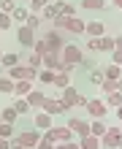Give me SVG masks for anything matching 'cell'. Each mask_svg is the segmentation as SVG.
Segmentation results:
<instances>
[{
    "instance_id": "5b68a950",
    "label": "cell",
    "mask_w": 122,
    "mask_h": 149,
    "mask_svg": "<svg viewBox=\"0 0 122 149\" xmlns=\"http://www.w3.org/2000/svg\"><path fill=\"white\" fill-rule=\"evenodd\" d=\"M100 149H122V133L119 127H109L106 136L100 138Z\"/></svg>"
},
{
    "instance_id": "8fae6325",
    "label": "cell",
    "mask_w": 122,
    "mask_h": 149,
    "mask_svg": "<svg viewBox=\"0 0 122 149\" xmlns=\"http://www.w3.org/2000/svg\"><path fill=\"white\" fill-rule=\"evenodd\" d=\"M41 63L46 65L49 71H54V73H57V71H63V60H60V54H57V52H46V54L41 57Z\"/></svg>"
},
{
    "instance_id": "f35d334b",
    "label": "cell",
    "mask_w": 122,
    "mask_h": 149,
    "mask_svg": "<svg viewBox=\"0 0 122 149\" xmlns=\"http://www.w3.org/2000/svg\"><path fill=\"white\" fill-rule=\"evenodd\" d=\"M109 54H111V65L122 68V49H114V52H109Z\"/></svg>"
},
{
    "instance_id": "816d5d0a",
    "label": "cell",
    "mask_w": 122,
    "mask_h": 149,
    "mask_svg": "<svg viewBox=\"0 0 122 149\" xmlns=\"http://www.w3.org/2000/svg\"><path fill=\"white\" fill-rule=\"evenodd\" d=\"M0 41H3V33H0Z\"/></svg>"
},
{
    "instance_id": "52a82bcc",
    "label": "cell",
    "mask_w": 122,
    "mask_h": 149,
    "mask_svg": "<svg viewBox=\"0 0 122 149\" xmlns=\"http://www.w3.org/2000/svg\"><path fill=\"white\" fill-rule=\"evenodd\" d=\"M87 111H90V117L92 119H103L109 114V109H106V103H103V98H92V100H87V106H84Z\"/></svg>"
},
{
    "instance_id": "484cf974",
    "label": "cell",
    "mask_w": 122,
    "mask_h": 149,
    "mask_svg": "<svg viewBox=\"0 0 122 149\" xmlns=\"http://www.w3.org/2000/svg\"><path fill=\"white\" fill-rule=\"evenodd\" d=\"M16 117H19V114L14 111V106H3V117H0V122H6V125H14Z\"/></svg>"
},
{
    "instance_id": "db71d44e",
    "label": "cell",
    "mask_w": 122,
    "mask_h": 149,
    "mask_svg": "<svg viewBox=\"0 0 122 149\" xmlns=\"http://www.w3.org/2000/svg\"><path fill=\"white\" fill-rule=\"evenodd\" d=\"M0 3H3V0H0Z\"/></svg>"
},
{
    "instance_id": "836d02e7",
    "label": "cell",
    "mask_w": 122,
    "mask_h": 149,
    "mask_svg": "<svg viewBox=\"0 0 122 149\" xmlns=\"http://www.w3.org/2000/svg\"><path fill=\"white\" fill-rule=\"evenodd\" d=\"M11 27H14L11 14H3V11H0V33H6V30H11Z\"/></svg>"
},
{
    "instance_id": "cb8c5ba5",
    "label": "cell",
    "mask_w": 122,
    "mask_h": 149,
    "mask_svg": "<svg viewBox=\"0 0 122 149\" xmlns=\"http://www.w3.org/2000/svg\"><path fill=\"white\" fill-rule=\"evenodd\" d=\"M54 87H60V90L71 87V73H65V71H57V73H54Z\"/></svg>"
},
{
    "instance_id": "d590c367",
    "label": "cell",
    "mask_w": 122,
    "mask_h": 149,
    "mask_svg": "<svg viewBox=\"0 0 122 149\" xmlns=\"http://www.w3.org/2000/svg\"><path fill=\"white\" fill-rule=\"evenodd\" d=\"M103 79H106V76H103V71H100V68H92V71H90V81L92 84H103Z\"/></svg>"
},
{
    "instance_id": "e575fe53",
    "label": "cell",
    "mask_w": 122,
    "mask_h": 149,
    "mask_svg": "<svg viewBox=\"0 0 122 149\" xmlns=\"http://www.w3.org/2000/svg\"><path fill=\"white\" fill-rule=\"evenodd\" d=\"M41 22H43V19H41V14H30V16H27V22H24V24H27L30 30H38V27H41Z\"/></svg>"
},
{
    "instance_id": "7c38bea8",
    "label": "cell",
    "mask_w": 122,
    "mask_h": 149,
    "mask_svg": "<svg viewBox=\"0 0 122 149\" xmlns=\"http://www.w3.org/2000/svg\"><path fill=\"white\" fill-rule=\"evenodd\" d=\"M60 100H63L65 109H73L76 103H79V90H76V87H65L63 95H60Z\"/></svg>"
},
{
    "instance_id": "4fadbf2b",
    "label": "cell",
    "mask_w": 122,
    "mask_h": 149,
    "mask_svg": "<svg viewBox=\"0 0 122 149\" xmlns=\"http://www.w3.org/2000/svg\"><path fill=\"white\" fill-rule=\"evenodd\" d=\"M33 125H36V130H41V133H46L49 127H54V125H52V117H49L46 111H38L36 119H33Z\"/></svg>"
},
{
    "instance_id": "d6a6232c",
    "label": "cell",
    "mask_w": 122,
    "mask_h": 149,
    "mask_svg": "<svg viewBox=\"0 0 122 149\" xmlns=\"http://www.w3.org/2000/svg\"><path fill=\"white\" fill-rule=\"evenodd\" d=\"M24 65H30V68H36V71H41V68H43V63H41V54H36V52H33V54H27Z\"/></svg>"
},
{
    "instance_id": "44dd1931",
    "label": "cell",
    "mask_w": 122,
    "mask_h": 149,
    "mask_svg": "<svg viewBox=\"0 0 122 149\" xmlns=\"http://www.w3.org/2000/svg\"><path fill=\"white\" fill-rule=\"evenodd\" d=\"M14 79H8L6 73H0V95H14Z\"/></svg>"
},
{
    "instance_id": "ee69618b",
    "label": "cell",
    "mask_w": 122,
    "mask_h": 149,
    "mask_svg": "<svg viewBox=\"0 0 122 149\" xmlns=\"http://www.w3.org/2000/svg\"><path fill=\"white\" fill-rule=\"evenodd\" d=\"M0 149H11V138H0Z\"/></svg>"
},
{
    "instance_id": "7402d4cb",
    "label": "cell",
    "mask_w": 122,
    "mask_h": 149,
    "mask_svg": "<svg viewBox=\"0 0 122 149\" xmlns=\"http://www.w3.org/2000/svg\"><path fill=\"white\" fill-rule=\"evenodd\" d=\"M103 103H106V109H119L122 106V92H109V95H103Z\"/></svg>"
},
{
    "instance_id": "f6af8a7d",
    "label": "cell",
    "mask_w": 122,
    "mask_h": 149,
    "mask_svg": "<svg viewBox=\"0 0 122 149\" xmlns=\"http://www.w3.org/2000/svg\"><path fill=\"white\" fill-rule=\"evenodd\" d=\"M114 49H122V36H117V38H114Z\"/></svg>"
},
{
    "instance_id": "d6986e66",
    "label": "cell",
    "mask_w": 122,
    "mask_h": 149,
    "mask_svg": "<svg viewBox=\"0 0 122 149\" xmlns=\"http://www.w3.org/2000/svg\"><path fill=\"white\" fill-rule=\"evenodd\" d=\"M19 63H22V57L16 54V52H6L3 60H0V65H3L6 71H8V68H14V65H19Z\"/></svg>"
},
{
    "instance_id": "f907efd6",
    "label": "cell",
    "mask_w": 122,
    "mask_h": 149,
    "mask_svg": "<svg viewBox=\"0 0 122 149\" xmlns=\"http://www.w3.org/2000/svg\"><path fill=\"white\" fill-rule=\"evenodd\" d=\"M0 60H3V52H0Z\"/></svg>"
},
{
    "instance_id": "e0dca14e",
    "label": "cell",
    "mask_w": 122,
    "mask_h": 149,
    "mask_svg": "<svg viewBox=\"0 0 122 149\" xmlns=\"http://www.w3.org/2000/svg\"><path fill=\"white\" fill-rule=\"evenodd\" d=\"M30 92H33V81H24V79H22V81L14 84V95H16V98H27Z\"/></svg>"
},
{
    "instance_id": "603a6c76",
    "label": "cell",
    "mask_w": 122,
    "mask_h": 149,
    "mask_svg": "<svg viewBox=\"0 0 122 149\" xmlns=\"http://www.w3.org/2000/svg\"><path fill=\"white\" fill-rule=\"evenodd\" d=\"M57 11H60V16H76V6L65 3V0H57Z\"/></svg>"
},
{
    "instance_id": "30bf717a",
    "label": "cell",
    "mask_w": 122,
    "mask_h": 149,
    "mask_svg": "<svg viewBox=\"0 0 122 149\" xmlns=\"http://www.w3.org/2000/svg\"><path fill=\"white\" fill-rule=\"evenodd\" d=\"M65 127H71V133L73 136H90V122H87V119H79V117H71V119H68V125Z\"/></svg>"
},
{
    "instance_id": "d4e9b609",
    "label": "cell",
    "mask_w": 122,
    "mask_h": 149,
    "mask_svg": "<svg viewBox=\"0 0 122 149\" xmlns=\"http://www.w3.org/2000/svg\"><path fill=\"white\" fill-rule=\"evenodd\" d=\"M103 76H106L109 81H117V79H122V68L119 65H106L103 68Z\"/></svg>"
},
{
    "instance_id": "ac0fdd59",
    "label": "cell",
    "mask_w": 122,
    "mask_h": 149,
    "mask_svg": "<svg viewBox=\"0 0 122 149\" xmlns=\"http://www.w3.org/2000/svg\"><path fill=\"white\" fill-rule=\"evenodd\" d=\"M43 98H46V95H43L41 90H36V87H33V92H30L24 100H27V106H30V109H33V106H36V109H41V106H43Z\"/></svg>"
},
{
    "instance_id": "7bdbcfd3",
    "label": "cell",
    "mask_w": 122,
    "mask_h": 149,
    "mask_svg": "<svg viewBox=\"0 0 122 149\" xmlns=\"http://www.w3.org/2000/svg\"><path fill=\"white\" fill-rule=\"evenodd\" d=\"M87 52H98V38H90V41H87Z\"/></svg>"
},
{
    "instance_id": "74e56055",
    "label": "cell",
    "mask_w": 122,
    "mask_h": 149,
    "mask_svg": "<svg viewBox=\"0 0 122 149\" xmlns=\"http://www.w3.org/2000/svg\"><path fill=\"white\" fill-rule=\"evenodd\" d=\"M76 68H82V71H87V73H90V71H92V68H95V63H92V60H90V57H87V54H84V57H82V63H79V65H76Z\"/></svg>"
},
{
    "instance_id": "f1b7e54d",
    "label": "cell",
    "mask_w": 122,
    "mask_h": 149,
    "mask_svg": "<svg viewBox=\"0 0 122 149\" xmlns=\"http://www.w3.org/2000/svg\"><path fill=\"white\" fill-rule=\"evenodd\" d=\"M27 16H30V11H27V8L16 6V8H14V14H11V19H14V22H19V24H24V22H27Z\"/></svg>"
},
{
    "instance_id": "c3c4849f",
    "label": "cell",
    "mask_w": 122,
    "mask_h": 149,
    "mask_svg": "<svg viewBox=\"0 0 122 149\" xmlns=\"http://www.w3.org/2000/svg\"><path fill=\"white\" fill-rule=\"evenodd\" d=\"M117 119H119V122H122V106H119V109H117Z\"/></svg>"
},
{
    "instance_id": "f546056e",
    "label": "cell",
    "mask_w": 122,
    "mask_h": 149,
    "mask_svg": "<svg viewBox=\"0 0 122 149\" xmlns=\"http://www.w3.org/2000/svg\"><path fill=\"white\" fill-rule=\"evenodd\" d=\"M38 84H54V71H49V68H43V71H38Z\"/></svg>"
},
{
    "instance_id": "7dc6e473",
    "label": "cell",
    "mask_w": 122,
    "mask_h": 149,
    "mask_svg": "<svg viewBox=\"0 0 122 149\" xmlns=\"http://www.w3.org/2000/svg\"><path fill=\"white\" fill-rule=\"evenodd\" d=\"M117 92H122V79H117Z\"/></svg>"
},
{
    "instance_id": "ffe728a7",
    "label": "cell",
    "mask_w": 122,
    "mask_h": 149,
    "mask_svg": "<svg viewBox=\"0 0 122 149\" xmlns=\"http://www.w3.org/2000/svg\"><path fill=\"white\" fill-rule=\"evenodd\" d=\"M79 149H100V138H95V136H82V138H79Z\"/></svg>"
},
{
    "instance_id": "277c9868",
    "label": "cell",
    "mask_w": 122,
    "mask_h": 149,
    "mask_svg": "<svg viewBox=\"0 0 122 149\" xmlns=\"http://www.w3.org/2000/svg\"><path fill=\"white\" fill-rule=\"evenodd\" d=\"M43 43H46V52H63L65 46V38H63V30H49L46 36H43Z\"/></svg>"
},
{
    "instance_id": "8992f818",
    "label": "cell",
    "mask_w": 122,
    "mask_h": 149,
    "mask_svg": "<svg viewBox=\"0 0 122 149\" xmlns=\"http://www.w3.org/2000/svg\"><path fill=\"white\" fill-rule=\"evenodd\" d=\"M43 136H46L52 144H65V141H73V133H71V127H49Z\"/></svg>"
},
{
    "instance_id": "ba28073f",
    "label": "cell",
    "mask_w": 122,
    "mask_h": 149,
    "mask_svg": "<svg viewBox=\"0 0 122 149\" xmlns=\"http://www.w3.org/2000/svg\"><path fill=\"white\" fill-rule=\"evenodd\" d=\"M41 111H46L49 117H57V114H68V109L63 106V100H60V98H43Z\"/></svg>"
},
{
    "instance_id": "2e32d148",
    "label": "cell",
    "mask_w": 122,
    "mask_h": 149,
    "mask_svg": "<svg viewBox=\"0 0 122 149\" xmlns=\"http://www.w3.org/2000/svg\"><path fill=\"white\" fill-rule=\"evenodd\" d=\"M84 33H87L90 38H100V36H106V27H103V22H90V24L84 27Z\"/></svg>"
},
{
    "instance_id": "4316f807",
    "label": "cell",
    "mask_w": 122,
    "mask_h": 149,
    "mask_svg": "<svg viewBox=\"0 0 122 149\" xmlns=\"http://www.w3.org/2000/svg\"><path fill=\"white\" fill-rule=\"evenodd\" d=\"M98 52H114V38L111 36H100L98 38Z\"/></svg>"
},
{
    "instance_id": "1f68e13d",
    "label": "cell",
    "mask_w": 122,
    "mask_h": 149,
    "mask_svg": "<svg viewBox=\"0 0 122 149\" xmlns=\"http://www.w3.org/2000/svg\"><path fill=\"white\" fill-rule=\"evenodd\" d=\"M49 3H52V0H30V3H27V6H30L27 11H30V14H41Z\"/></svg>"
},
{
    "instance_id": "b9f144b4",
    "label": "cell",
    "mask_w": 122,
    "mask_h": 149,
    "mask_svg": "<svg viewBox=\"0 0 122 149\" xmlns=\"http://www.w3.org/2000/svg\"><path fill=\"white\" fill-rule=\"evenodd\" d=\"M54 149H79V141H65V144H54Z\"/></svg>"
},
{
    "instance_id": "9a60e30c",
    "label": "cell",
    "mask_w": 122,
    "mask_h": 149,
    "mask_svg": "<svg viewBox=\"0 0 122 149\" xmlns=\"http://www.w3.org/2000/svg\"><path fill=\"white\" fill-rule=\"evenodd\" d=\"M79 6L84 11H103V8H109L106 0H79Z\"/></svg>"
},
{
    "instance_id": "4dcf8cb0",
    "label": "cell",
    "mask_w": 122,
    "mask_h": 149,
    "mask_svg": "<svg viewBox=\"0 0 122 149\" xmlns=\"http://www.w3.org/2000/svg\"><path fill=\"white\" fill-rule=\"evenodd\" d=\"M11 106H14V111L19 114V117H24V114H30V106H27V100H24V98H16V100L11 103Z\"/></svg>"
},
{
    "instance_id": "60d3db41",
    "label": "cell",
    "mask_w": 122,
    "mask_h": 149,
    "mask_svg": "<svg viewBox=\"0 0 122 149\" xmlns=\"http://www.w3.org/2000/svg\"><path fill=\"white\" fill-rule=\"evenodd\" d=\"M36 149H54V144H52L46 136H41V141H38V146H36Z\"/></svg>"
},
{
    "instance_id": "5bb4252c",
    "label": "cell",
    "mask_w": 122,
    "mask_h": 149,
    "mask_svg": "<svg viewBox=\"0 0 122 149\" xmlns=\"http://www.w3.org/2000/svg\"><path fill=\"white\" fill-rule=\"evenodd\" d=\"M106 130H109V125H106L103 119H92V122H90V136L103 138V136H106Z\"/></svg>"
},
{
    "instance_id": "bcb514c9",
    "label": "cell",
    "mask_w": 122,
    "mask_h": 149,
    "mask_svg": "<svg viewBox=\"0 0 122 149\" xmlns=\"http://www.w3.org/2000/svg\"><path fill=\"white\" fill-rule=\"evenodd\" d=\"M111 6H117V8H122V0H111Z\"/></svg>"
},
{
    "instance_id": "3957f363",
    "label": "cell",
    "mask_w": 122,
    "mask_h": 149,
    "mask_svg": "<svg viewBox=\"0 0 122 149\" xmlns=\"http://www.w3.org/2000/svg\"><path fill=\"white\" fill-rule=\"evenodd\" d=\"M41 136H43L41 130L33 127V130H24V133H16L11 141H14V144H22L24 149H36V146H38V141H41Z\"/></svg>"
},
{
    "instance_id": "7a4b0ae2",
    "label": "cell",
    "mask_w": 122,
    "mask_h": 149,
    "mask_svg": "<svg viewBox=\"0 0 122 149\" xmlns=\"http://www.w3.org/2000/svg\"><path fill=\"white\" fill-rule=\"evenodd\" d=\"M84 27H87V22L76 19V16H57L54 19V30H65V33H71V36H82Z\"/></svg>"
},
{
    "instance_id": "8d00e7d4",
    "label": "cell",
    "mask_w": 122,
    "mask_h": 149,
    "mask_svg": "<svg viewBox=\"0 0 122 149\" xmlns=\"http://www.w3.org/2000/svg\"><path fill=\"white\" fill-rule=\"evenodd\" d=\"M14 8H16V0H3L0 3V11L3 14H14Z\"/></svg>"
},
{
    "instance_id": "9c48e42d",
    "label": "cell",
    "mask_w": 122,
    "mask_h": 149,
    "mask_svg": "<svg viewBox=\"0 0 122 149\" xmlns=\"http://www.w3.org/2000/svg\"><path fill=\"white\" fill-rule=\"evenodd\" d=\"M16 41L22 43L24 49H33V43H36V30H30L27 24H19V30H16Z\"/></svg>"
},
{
    "instance_id": "ab89813d",
    "label": "cell",
    "mask_w": 122,
    "mask_h": 149,
    "mask_svg": "<svg viewBox=\"0 0 122 149\" xmlns=\"http://www.w3.org/2000/svg\"><path fill=\"white\" fill-rule=\"evenodd\" d=\"M33 52H36V54H41V57H43V54H46V43H43V38H41V41H36V43H33Z\"/></svg>"
},
{
    "instance_id": "6da1fadb",
    "label": "cell",
    "mask_w": 122,
    "mask_h": 149,
    "mask_svg": "<svg viewBox=\"0 0 122 149\" xmlns=\"http://www.w3.org/2000/svg\"><path fill=\"white\" fill-rule=\"evenodd\" d=\"M82 57H84V52L76 46V43H65L63 52H60V60H63V71H65V73H73V71H76V65L82 63Z\"/></svg>"
},
{
    "instance_id": "83f0119b",
    "label": "cell",
    "mask_w": 122,
    "mask_h": 149,
    "mask_svg": "<svg viewBox=\"0 0 122 149\" xmlns=\"http://www.w3.org/2000/svg\"><path fill=\"white\" fill-rule=\"evenodd\" d=\"M57 16H60V11H57V3H49V6L41 11V19H52V22H54Z\"/></svg>"
},
{
    "instance_id": "f5cc1de1",
    "label": "cell",
    "mask_w": 122,
    "mask_h": 149,
    "mask_svg": "<svg viewBox=\"0 0 122 149\" xmlns=\"http://www.w3.org/2000/svg\"><path fill=\"white\" fill-rule=\"evenodd\" d=\"M24 3H30V0H24Z\"/></svg>"
},
{
    "instance_id": "681fc988",
    "label": "cell",
    "mask_w": 122,
    "mask_h": 149,
    "mask_svg": "<svg viewBox=\"0 0 122 149\" xmlns=\"http://www.w3.org/2000/svg\"><path fill=\"white\" fill-rule=\"evenodd\" d=\"M11 149H24V146H22V144H14V141H11Z\"/></svg>"
}]
</instances>
